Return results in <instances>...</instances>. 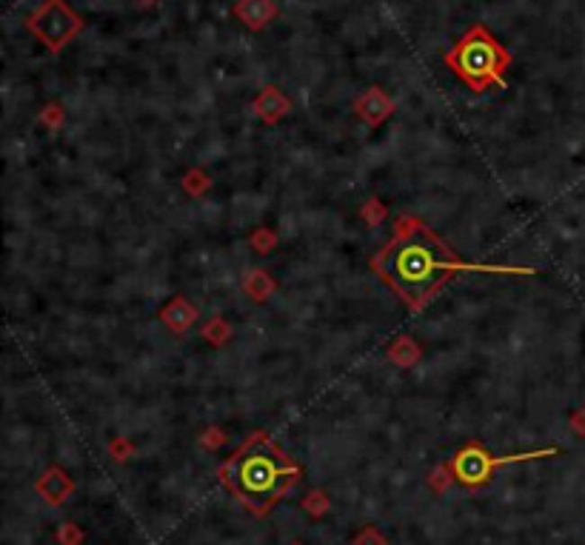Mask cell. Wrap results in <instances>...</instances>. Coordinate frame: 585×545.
Instances as JSON below:
<instances>
[{"instance_id": "6da1fadb", "label": "cell", "mask_w": 585, "mask_h": 545, "mask_svg": "<svg viewBox=\"0 0 585 545\" xmlns=\"http://www.w3.org/2000/svg\"><path fill=\"white\" fill-rule=\"evenodd\" d=\"M460 269L474 266L460 263L426 223L414 218L397 220L394 237L374 257V272L380 280L392 286L400 300L414 311L423 308L434 291Z\"/></svg>"}, {"instance_id": "7a4b0ae2", "label": "cell", "mask_w": 585, "mask_h": 545, "mask_svg": "<svg viewBox=\"0 0 585 545\" xmlns=\"http://www.w3.org/2000/svg\"><path fill=\"white\" fill-rule=\"evenodd\" d=\"M292 480L294 466L266 437L246 442L226 466V483L255 508L272 505Z\"/></svg>"}, {"instance_id": "3957f363", "label": "cell", "mask_w": 585, "mask_h": 545, "mask_svg": "<svg viewBox=\"0 0 585 545\" xmlns=\"http://www.w3.org/2000/svg\"><path fill=\"white\" fill-rule=\"evenodd\" d=\"M448 63L463 80H468V86L482 92L489 84H500L503 80L506 52L497 46V40L486 29H472L457 43L454 52L448 55Z\"/></svg>"}, {"instance_id": "277c9868", "label": "cell", "mask_w": 585, "mask_h": 545, "mask_svg": "<svg viewBox=\"0 0 585 545\" xmlns=\"http://www.w3.org/2000/svg\"><path fill=\"white\" fill-rule=\"evenodd\" d=\"M29 26L35 29V35L52 49V52H60V49L80 31V18L63 4V0H49L46 6H40L32 14Z\"/></svg>"}, {"instance_id": "5b68a950", "label": "cell", "mask_w": 585, "mask_h": 545, "mask_svg": "<svg viewBox=\"0 0 585 545\" xmlns=\"http://www.w3.org/2000/svg\"><path fill=\"white\" fill-rule=\"evenodd\" d=\"M500 460H491L482 449H477V445H468L465 451L457 454V477L463 483L468 486H474V483H482L486 477L491 474V469L497 466Z\"/></svg>"}, {"instance_id": "8992f818", "label": "cell", "mask_w": 585, "mask_h": 545, "mask_svg": "<svg viewBox=\"0 0 585 545\" xmlns=\"http://www.w3.org/2000/svg\"><path fill=\"white\" fill-rule=\"evenodd\" d=\"M160 320L172 328V332L183 335V332H189V328L194 326L197 320V308L189 303V300H183V297H172L169 303H166L160 308Z\"/></svg>"}, {"instance_id": "52a82bcc", "label": "cell", "mask_w": 585, "mask_h": 545, "mask_svg": "<svg viewBox=\"0 0 585 545\" xmlns=\"http://www.w3.org/2000/svg\"><path fill=\"white\" fill-rule=\"evenodd\" d=\"M357 112H360V118L369 123V126H377V123H382V121H386L389 114L394 112V103L386 97V92L369 89V92L360 97Z\"/></svg>"}, {"instance_id": "ba28073f", "label": "cell", "mask_w": 585, "mask_h": 545, "mask_svg": "<svg viewBox=\"0 0 585 545\" xmlns=\"http://www.w3.org/2000/svg\"><path fill=\"white\" fill-rule=\"evenodd\" d=\"M255 109H257V114H260L266 123H274V121H280L283 114L289 112V101H286V97H283L277 89H266V92L257 97Z\"/></svg>"}, {"instance_id": "9c48e42d", "label": "cell", "mask_w": 585, "mask_h": 545, "mask_svg": "<svg viewBox=\"0 0 585 545\" xmlns=\"http://www.w3.org/2000/svg\"><path fill=\"white\" fill-rule=\"evenodd\" d=\"M238 14L246 21V26L260 29L269 23V18L274 14V6H272V0H240Z\"/></svg>"}, {"instance_id": "30bf717a", "label": "cell", "mask_w": 585, "mask_h": 545, "mask_svg": "<svg viewBox=\"0 0 585 545\" xmlns=\"http://www.w3.org/2000/svg\"><path fill=\"white\" fill-rule=\"evenodd\" d=\"M243 289H246V294H248V297H252V300L263 303V300H269V297H272V291L277 289V283H274V280L269 277V272L257 269V272H248V277H246Z\"/></svg>"}, {"instance_id": "8fae6325", "label": "cell", "mask_w": 585, "mask_h": 545, "mask_svg": "<svg viewBox=\"0 0 585 545\" xmlns=\"http://www.w3.org/2000/svg\"><path fill=\"white\" fill-rule=\"evenodd\" d=\"M389 357L397 362V366L409 369V366H414L417 360H420V345H417L414 340H397V343L392 345Z\"/></svg>"}, {"instance_id": "7c38bea8", "label": "cell", "mask_w": 585, "mask_h": 545, "mask_svg": "<svg viewBox=\"0 0 585 545\" xmlns=\"http://www.w3.org/2000/svg\"><path fill=\"white\" fill-rule=\"evenodd\" d=\"M203 340L212 343V345H226L231 340V326L223 317H212L203 326Z\"/></svg>"}, {"instance_id": "4fadbf2b", "label": "cell", "mask_w": 585, "mask_h": 545, "mask_svg": "<svg viewBox=\"0 0 585 545\" xmlns=\"http://www.w3.org/2000/svg\"><path fill=\"white\" fill-rule=\"evenodd\" d=\"M252 246H255L260 255H269L274 246H277L274 231H272V228H257L255 235H252Z\"/></svg>"}, {"instance_id": "5bb4252c", "label": "cell", "mask_w": 585, "mask_h": 545, "mask_svg": "<svg viewBox=\"0 0 585 545\" xmlns=\"http://www.w3.org/2000/svg\"><path fill=\"white\" fill-rule=\"evenodd\" d=\"M386 214H389V209L382 206V203L377 201V197H372V201L363 206V218L369 220L372 226H380L382 220H386Z\"/></svg>"}]
</instances>
